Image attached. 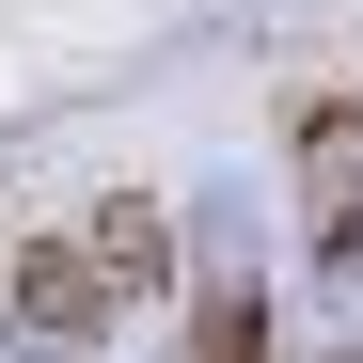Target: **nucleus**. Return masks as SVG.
Returning <instances> with one entry per match:
<instances>
[{
  "mask_svg": "<svg viewBox=\"0 0 363 363\" xmlns=\"http://www.w3.org/2000/svg\"><path fill=\"white\" fill-rule=\"evenodd\" d=\"M16 316H32L48 347H95V332H111V284H95V253H79V221L16 253Z\"/></svg>",
  "mask_w": 363,
  "mask_h": 363,
  "instance_id": "1",
  "label": "nucleus"
},
{
  "mask_svg": "<svg viewBox=\"0 0 363 363\" xmlns=\"http://www.w3.org/2000/svg\"><path fill=\"white\" fill-rule=\"evenodd\" d=\"M300 206H316L332 253L363 237V95H316V111H300Z\"/></svg>",
  "mask_w": 363,
  "mask_h": 363,
  "instance_id": "2",
  "label": "nucleus"
},
{
  "mask_svg": "<svg viewBox=\"0 0 363 363\" xmlns=\"http://www.w3.org/2000/svg\"><path fill=\"white\" fill-rule=\"evenodd\" d=\"M79 253H95V284H111V316H127V300H158L174 284V221L127 190V206H79Z\"/></svg>",
  "mask_w": 363,
  "mask_h": 363,
  "instance_id": "3",
  "label": "nucleus"
},
{
  "mask_svg": "<svg viewBox=\"0 0 363 363\" xmlns=\"http://www.w3.org/2000/svg\"><path fill=\"white\" fill-rule=\"evenodd\" d=\"M190 363H269V316H253V300H237V284H221V300H206V316H190Z\"/></svg>",
  "mask_w": 363,
  "mask_h": 363,
  "instance_id": "4",
  "label": "nucleus"
}]
</instances>
